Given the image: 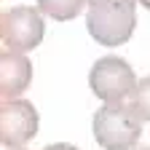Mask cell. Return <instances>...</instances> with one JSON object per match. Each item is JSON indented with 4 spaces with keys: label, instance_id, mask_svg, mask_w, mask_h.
Returning <instances> with one entry per match:
<instances>
[{
    "label": "cell",
    "instance_id": "6da1fadb",
    "mask_svg": "<svg viewBox=\"0 0 150 150\" xmlns=\"http://www.w3.org/2000/svg\"><path fill=\"white\" fill-rule=\"evenodd\" d=\"M86 27L99 46H123L137 27L134 0H88Z\"/></svg>",
    "mask_w": 150,
    "mask_h": 150
},
{
    "label": "cell",
    "instance_id": "7a4b0ae2",
    "mask_svg": "<svg viewBox=\"0 0 150 150\" xmlns=\"http://www.w3.org/2000/svg\"><path fill=\"white\" fill-rule=\"evenodd\" d=\"M94 139L105 150H129L142 137V118L129 105H102L94 112Z\"/></svg>",
    "mask_w": 150,
    "mask_h": 150
},
{
    "label": "cell",
    "instance_id": "3957f363",
    "mask_svg": "<svg viewBox=\"0 0 150 150\" xmlns=\"http://www.w3.org/2000/svg\"><path fill=\"white\" fill-rule=\"evenodd\" d=\"M137 78L134 70L126 59L121 56H102V59L94 62L91 72H88V86L91 94L99 97L107 105H123L131 99V94L137 88Z\"/></svg>",
    "mask_w": 150,
    "mask_h": 150
},
{
    "label": "cell",
    "instance_id": "277c9868",
    "mask_svg": "<svg viewBox=\"0 0 150 150\" xmlns=\"http://www.w3.org/2000/svg\"><path fill=\"white\" fill-rule=\"evenodd\" d=\"M43 11L38 8L16 6L3 11L0 16V38H3V46L11 51H32L43 40Z\"/></svg>",
    "mask_w": 150,
    "mask_h": 150
},
{
    "label": "cell",
    "instance_id": "5b68a950",
    "mask_svg": "<svg viewBox=\"0 0 150 150\" xmlns=\"http://www.w3.org/2000/svg\"><path fill=\"white\" fill-rule=\"evenodd\" d=\"M38 134V110L27 99H3L0 105V142L22 147Z\"/></svg>",
    "mask_w": 150,
    "mask_h": 150
},
{
    "label": "cell",
    "instance_id": "8992f818",
    "mask_svg": "<svg viewBox=\"0 0 150 150\" xmlns=\"http://www.w3.org/2000/svg\"><path fill=\"white\" fill-rule=\"evenodd\" d=\"M32 83V62L24 51H3L0 54V94L3 99H16Z\"/></svg>",
    "mask_w": 150,
    "mask_h": 150
},
{
    "label": "cell",
    "instance_id": "52a82bcc",
    "mask_svg": "<svg viewBox=\"0 0 150 150\" xmlns=\"http://www.w3.org/2000/svg\"><path fill=\"white\" fill-rule=\"evenodd\" d=\"M38 8L56 22H67L83 11V0H38Z\"/></svg>",
    "mask_w": 150,
    "mask_h": 150
},
{
    "label": "cell",
    "instance_id": "ba28073f",
    "mask_svg": "<svg viewBox=\"0 0 150 150\" xmlns=\"http://www.w3.org/2000/svg\"><path fill=\"white\" fill-rule=\"evenodd\" d=\"M129 107L137 112L142 121H150V78H142L129 99Z\"/></svg>",
    "mask_w": 150,
    "mask_h": 150
},
{
    "label": "cell",
    "instance_id": "9c48e42d",
    "mask_svg": "<svg viewBox=\"0 0 150 150\" xmlns=\"http://www.w3.org/2000/svg\"><path fill=\"white\" fill-rule=\"evenodd\" d=\"M43 150H78L75 145H67V142H54V145H46Z\"/></svg>",
    "mask_w": 150,
    "mask_h": 150
},
{
    "label": "cell",
    "instance_id": "30bf717a",
    "mask_svg": "<svg viewBox=\"0 0 150 150\" xmlns=\"http://www.w3.org/2000/svg\"><path fill=\"white\" fill-rule=\"evenodd\" d=\"M129 150H150V147H145V145H134V147H129Z\"/></svg>",
    "mask_w": 150,
    "mask_h": 150
},
{
    "label": "cell",
    "instance_id": "8fae6325",
    "mask_svg": "<svg viewBox=\"0 0 150 150\" xmlns=\"http://www.w3.org/2000/svg\"><path fill=\"white\" fill-rule=\"evenodd\" d=\"M139 3H142V6H145V8H150V0H139Z\"/></svg>",
    "mask_w": 150,
    "mask_h": 150
},
{
    "label": "cell",
    "instance_id": "7c38bea8",
    "mask_svg": "<svg viewBox=\"0 0 150 150\" xmlns=\"http://www.w3.org/2000/svg\"><path fill=\"white\" fill-rule=\"evenodd\" d=\"M11 150H22V147H11Z\"/></svg>",
    "mask_w": 150,
    "mask_h": 150
}]
</instances>
